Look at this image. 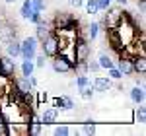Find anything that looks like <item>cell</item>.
Masks as SVG:
<instances>
[{"label":"cell","instance_id":"6da1fadb","mask_svg":"<svg viewBox=\"0 0 146 136\" xmlns=\"http://www.w3.org/2000/svg\"><path fill=\"white\" fill-rule=\"evenodd\" d=\"M53 25L56 31H74V27H78V20L70 16L68 12H56Z\"/></svg>","mask_w":146,"mask_h":136},{"label":"cell","instance_id":"7a4b0ae2","mask_svg":"<svg viewBox=\"0 0 146 136\" xmlns=\"http://www.w3.org/2000/svg\"><path fill=\"white\" fill-rule=\"evenodd\" d=\"M74 64H76L74 58L64 55L62 51L56 57H53V70H55L56 74H68V72H72L74 70Z\"/></svg>","mask_w":146,"mask_h":136},{"label":"cell","instance_id":"3957f363","mask_svg":"<svg viewBox=\"0 0 146 136\" xmlns=\"http://www.w3.org/2000/svg\"><path fill=\"white\" fill-rule=\"evenodd\" d=\"M105 12H107V14L103 16V20H101L100 25L107 27V29H115V27L121 23V20H123V10H121L119 6H109Z\"/></svg>","mask_w":146,"mask_h":136},{"label":"cell","instance_id":"277c9868","mask_svg":"<svg viewBox=\"0 0 146 136\" xmlns=\"http://www.w3.org/2000/svg\"><path fill=\"white\" fill-rule=\"evenodd\" d=\"M41 47H43V55H45L47 58L56 57V55L60 53V43H58V35L51 31V33L47 35L43 41H41Z\"/></svg>","mask_w":146,"mask_h":136},{"label":"cell","instance_id":"5b68a950","mask_svg":"<svg viewBox=\"0 0 146 136\" xmlns=\"http://www.w3.org/2000/svg\"><path fill=\"white\" fill-rule=\"evenodd\" d=\"M37 45H39V41L35 39V35H33V37H25L23 41H20V47H22L20 57L33 60V57L37 55Z\"/></svg>","mask_w":146,"mask_h":136},{"label":"cell","instance_id":"8992f818","mask_svg":"<svg viewBox=\"0 0 146 136\" xmlns=\"http://www.w3.org/2000/svg\"><path fill=\"white\" fill-rule=\"evenodd\" d=\"M14 74H16V62H14V58H10L8 55L0 57V78L10 80Z\"/></svg>","mask_w":146,"mask_h":136},{"label":"cell","instance_id":"52a82bcc","mask_svg":"<svg viewBox=\"0 0 146 136\" xmlns=\"http://www.w3.org/2000/svg\"><path fill=\"white\" fill-rule=\"evenodd\" d=\"M12 86L16 88V90L20 91L22 95H25V93H29V91H33V88H31V84H29V80L25 78V76H20V78H14L12 76Z\"/></svg>","mask_w":146,"mask_h":136},{"label":"cell","instance_id":"ba28073f","mask_svg":"<svg viewBox=\"0 0 146 136\" xmlns=\"http://www.w3.org/2000/svg\"><path fill=\"white\" fill-rule=\"evenodd\" d=\"M12 39H16V27L8 22L0 23V41L2 43H8Z\"/></svg>","mask_w":146,"mask_h":136},{"label":"cell","instance_id":"9c48e42d","mask_svg":"<svg viewBox=\"0 0 146 136\" xmlns=\"http://www.w3.org/2000/svg\"><path fill=\"white\" fill-rule=\"evenodd\" d=\"M117 68L121 70V74H123V76H133V74H135L133 60H131V57H127V55H121L119 62H117Z\"/></svg>","mask_w":146,"mask_h":136},{"label":"cell","instance_id":"30bf717a","mask_svg":"<svg viewBox=\"0 0 146 136\" xmlns=\"http://www.w3.org/2000/svg\"><path fill=\"white\" fill-rule=\"evenodd\" d=\"M53 107L58 109V111H72L74 109V101L70 97H66V95H60V97L53 99Z\"/></svg>","mask_w":146,"mask_h":136},{"label":"cell","instance_id":"8fae6325","mask_svg":"<svg viewBox=\"0 0 146 136\" xmlns=\"http://www.w3.org/2000/svg\"><path fill=\"white\" fill-rule=\"evenodd\" d=\"M92 86H94V91L105 93V91L111 88V78H105V76H96V78H94V82H92Z\"/></svg>","mask_w":146,"mask_h":136},{"label":"cell","instance_id":"7c38bea8","mask_svg":"<svg viewBox=\"0 0 146 136\" xmlns=\"http://www.w3.org/2000/svg\"><path fill=\"white\" fill-rule=\"evenodd\" d=\"M56 117H58V109L55 107H49L41 113V125L43 126H49V125H55L56 123Z\"/></svg>","mask_w":146,"mask_h":136},{"label":"cell","instance_id":"4fadbf2b","mask_svg":"<svg viewBox=\"0 0 146 136\" xmlns=\"http://www.w3.org/2000/svg\"><path fill=\"white\" fill-rule=\"evenodd\" d=\"M131 60H133L135 74L144 76V74H146V57H144V55H135V57H131Z\"/></svg>","mask_w":146,"mask_h":136},{"label":"cell","instance_id":"5bb4252c","mask_svg":"<svg viewBox=\"0 0 146 136\" xmlns=\"http://www.w3.org/2000/svg\"><path fill=\"white\" fill-rule=\"evenodd\" d=\"M35 25H37V27H35V39H37V41L41 43V41L45 39L47 35L51 33V29H49V23H47L45 20L41 18V20H39V22L35 23Z\"/></svg>","mask_w":146,"mask_h":136},{"label":"cell","instance_id":"9a60e30c","mask_svg":"<svg viewBox=\"0 0 146 136\" xmlns=\"http://www.w3.org/2000/svg\"><path fill=\"white\" fill-rule=\"evenodd\" d=\"M20 51H22V47H20V41H18V39H12V41L6 43V55L10 58L16 60V58L20 57Z\"/></svg>","mask_w":146,"mask_h":136},{"label":"cell","instance_id":"2e32d148","mask_svg":"<svg viewBox=\"0 0 146 136\" xmlns=\"http://www.w3.org/2000/svg\"><path fill=\"white\" fill-rule=\"evenodd\" d=\"M144 97H146V93H144V88L142 86H135L131 90V99H133L135 105H142L144 103Z\"/></svg>","mask_w":146,"mask_h":136},{"label":"cell","instance_id":"e0dca14e","mask_svg":"<svg viewBox=\"0 0 146 136\" xmlns=\"http://www.w3.org/2000/svg\"><path fill=\"white\" fill-rule=\"evenodd\" d=\"M33 70H35V64H33V60H29V58H23V62H22V76H31L33 74Z\"/></svg>","mask_w":146,"mask_h":136},{"label":"cell","instance_id":"ac0fdd59","mask_svg":"<svg viewBox=\"0 0 146 136\" xmlns=\"http://www.w3.org/2000/svg\"><path fill=\"white\" fill-rule=\"evenodd\" d=\"M98 62H100V66L103 68V70H107V68L115 66V62L111 60V57H109V55H105V53H101V55H100V58H98Z\"/></svg>","mask_w":146,"mask_h":136},{"label":"cell","instance_id":"d6986e66","mask_svg":"<svg viewBox=\"0 0 146 136\" xmlns=\"http://www.w3.org/2000/svg\"><path fill=\"white\" fill-rule=\"evenodd\" d=\"M84 6H86V12L88 14H100V6H98V0H84Z\"/></svg>","mask_w":146,"mask_h":136},{"label":"cell","instance_id":"ffe728a7","mask_svg":"<svg viewBox=\"0 0 146 136\" xmlns=\"http://www.w3.org/2000/svg\"><path fill=\"white\" fill-rule=\"evenodd\" d=\"M100 23L98 22H94V23H90V25H88V39H92V41H94V39H98V33H100Z\"/></svg>","mask_w":146,"mask_h":136},{"label":"cell","instance_id":"44dd1931","mask_svg":"<svg viewBox=\"0 0 146 136\" xmlns=\"http://www.w3.org/2000/svg\"><path fill=\"white\" fill-rule=\"evenodd\" d=\"M135 123H146V111H144V107L142 105H138L135 109Z\"/></svg>","mask_w":146,"mask_h":136},{"label":"cell","instance_id":"7402d4cb","mask_svg":"<svg viewBox=\"0 0 146 136\" xmlns=\"http://www.w3.org/2000/svg\"><path fill=\"white\" fill-rule=\"evenodd\" d=\"M80 95H82V99H86V101H90L92 97H94V86H84V88H80Z\"/></svg>","mask_w":146,"mask_h":136},{"label":"cell","instance_id":"603a6c76","mask_svg":"<svg viewBox=\"0 0 146 136\" xmlns=\"http://www.w3.org/2000/svg\"><path fill=\"white\" fill-rule=\"evenodd\" d=\"M74 84H76V88H84V86H90L92 84V80L88 78V76H86V74H78V76H76V82H74Z\"/></svg>","mask_w":146,"mask_h":136},{"label":"cell","instance_id":"cb8c5ba5","mask_svg":"<svg viewBox=\"0 0 146 136\" xmlns=\"http://www.w3.org/2000/svg\"><path fill=\"white\" fill-rule=\"evenodd\" d=\"M43 125L41 123H27V134H41Z\"/></svg>","mask_w":146,"mask_h":136},{"label":"cell","instance_id":"d4e9b609","mask_svg":"<svg viewBox=\"0 0 146 136\" xmlns=\"http://www.w3.org/2000/svg\"><path fill=\"white\" fill-rule=\"evenodd\" d=\"M82 132L84 134H94L96 132V123L94 121H84L82 123Z\"/></svg>","mask_w":146,"mask_h":136},{"label":"cell","instance_id":"484cf974","mask_svg":"<svg viewBox=\"0 0 146 136\" xmlns=\"http://www.w3.org/2000/svg\"><path fill=\"white\" fill-rule=\"evenodd\" d=\"M107 74H109V78L111 80H121L123 78V74H121V70L117 66H111V68H107Z\"/></svg>","mask_w":146,"mask_h":136},{"label":"cell","instance_id":"4316f807","mask_svg":"<svg viewBox=\"0 0 146 136\" xmlns=\"http://www.w3.org/2000/svg\"><path fill=\"white\" fill-rule=\"evenodd\" d=\"M55 134L56 136H66V134H70V128H68L66 125H56L55 126Z\"/></svg>","mask_w":146,"mask_h":136},{"label":"cell","instance_id":"83f0119b","mask_svg":"<svg viewBox=\"0 0 146 136\" xmlns=\"http://www.w3.org/2000/svg\"><path fill=\"white\" fill-rule=\"evenodd\" d=\"M33 64H35V68H39V70H41V68H45V55H43V53H41V55H35L33 57Z\"/></svg>","mask_w":146,"mask_h":136},{"label":"cell","instance_id":"f1b7e54d","mask_svg":"<svg viewBox=\"0 0 146 136\" xmlns=\"http://www.w3.org/2000/svg\"><path fill=\"white\" fill-rule=\"evenodd\" d=\"M31 4H33L35 10H39V12H43V10H45V6H47L45 0H31Z\"/></svg>","mask_w":146,"mask_h":136},{"label":"cell","instance_id":"f546056e","mask_svg":"<svg viewBox=\"0 0 146 136\" xmlns=\"http://www.w3.org/2000/svg\"><path fill=\"white\" fill-rule=\"evenodd\" d=\"M88 70H90V72H100L101 70L100 62H98V60H90V62H88Z\"/></svg>","mask_w":146,"mask_h":136},{"label":"cell","instance_id":"4dcf8cb0","mask_svg":"<svg viewBox=\"0 0 146 136\" xmlns=\"http://www.w3.org/2000/svg\"><path fill=\"white\" fill-rule=\"evenodd\" d=\"M68 4H70L72 8H82V6H84V0H68Z\"/></svg>","mask_w":146,"mask_h":136},{"label":"cell","instance_id":"1f68e13d","mask_svg":"<svg viewBox=\"0 0 146 136\" xmlns=\"http://www.w3.org/2000/svg\"><path fill=\"white\" fill-rule=\"evenodd\" d=\"M138 8H140V14H146V0H138Z\"/></svg>","mask_w":146,"mask_h":136},{"label":"cell","instance_id":"d6a6232c","mask_svg":"<svg viewBox=\"0 0 146 136\" xmlns=\"http://www.w3.org/2000/svg\"><path fill=\"white\" fill-rule=\"evenodd\" d=\"M6 4H16V2H20V0H4Z\"/></svg>","mask_w":146,"mask_h":136},{"label":"cell","instance_id":"836d02e7","mask_svg":"<svg viewBox=\"0 0 146 136\" xmlns=\"http://www.w3.org/2000/svg\"><path fill=\"white\" fill-rule=\"evenodd\" d=\"M115 2H117V4H123V6L127 4V0H115Z\"/></svg>","mask_w":146,"mask_h":136}]
</instances>
